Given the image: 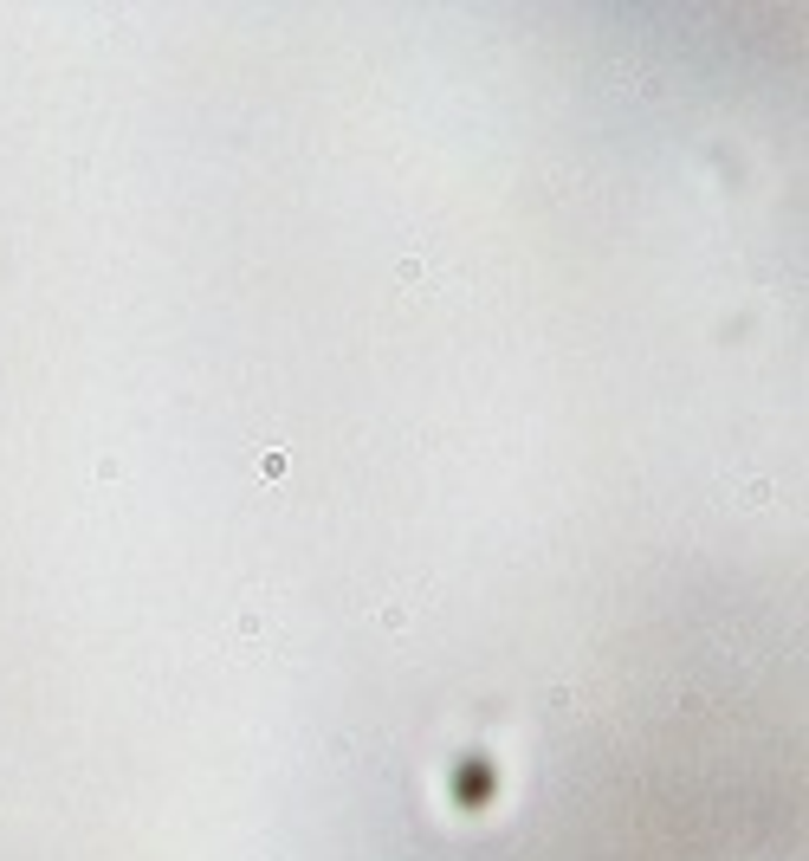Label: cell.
<instances>
[{
  "label": "cell",
  "instance_id": "6da1fadb",
  "mask_svg": "<svg viewBox=\"0 0 809 861\" xmlns=\"http://www.w3.org/2000/svg\"><path fill=\"white\" fill-rule=\"evenodd\" d=\"M221 641H227V654H240V661L272 654V648H279V603H272V596H246Z\"/></svg>",
  "mask_w": 809,
  "mask_h": 861
},
{
  "label": "cell",
  "instance_id": "7a4b0ae2",
  "mask_svg": "<svg viewBox=\"0 0 809 861\" xmlns=\"http://www.w3.org/2000/svg\"><path fill=\"white\" fill-rule=\"evenodd\" d=\"M369 622H376V628H389V635H395V628H408V622H415V603H408V596H382V603L369 609Z\"/></svg>",
  "mask_w": 809,
  "mask_h": 861
},
{
  "label": "cell",
  "instance_id": "3957f363",
  "mask_svg": "<svg viewBox=\"0 0 809 861\" xmlns=\"http://www.w3.org/2000/svg\"><path fill=\"white\" fill-rule=\"evenodd\" d=\"M253 467H259V480H279V473H285V447H279V441H272V447H259V454H253Z\"/></svg>",
  "mask_w": 809,
  "mask_h": 861
}]
</instances>
